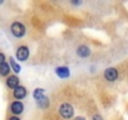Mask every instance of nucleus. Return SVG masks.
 Returning <instances> with one entry per match:
<instances>
[{
  "label": "nucleus",
  "mask_w": 128,
  "mask_h": 120,
  "mask_svg": "<svg viewBox=\"0 0 128 120\" xmlns=\"http://www.w3.org/2000/svg\"><path fill=\"white\" fill-rule=\"evenodd\" d=\"M10 33L13 34V36L20 39V38H23V36L25 35L26 28H25V25H24L23 23H20V21H14V23H12V25H10Z\"/></svg>",
  "instance_id": "nucleus-1"
},
{
  "label": "nucleus",
  "mask_w": 128,
  "mask_h": 120,
  "mask_svg": "<svg viewBox=\"0 0 128 120\" xmlns=\"http://www.w3.org/2000/svg\"><path fill=\"white\" fill-rule=\"evenodd\" d=\"M59 114L64 119H72L74 116V108L69 103H64L59 106Z\"/></svg>",
  "instance_id": "nucleus-2"
},
{
  "label": "nucleus",
  "mask_w": 128,
  "mask_h": 120,
  "mask_svg": "<svg viewBox=\"0 0 128 120\" xmlns=\"http://www.w3.org/2000/svg\"><path fill=\"white\" fill-rule=\"evenodd\" d=\"M23 111H24V104L20 100H14V101L10 103V105H9V113L12 115L19 116L20 114H23Z\"/></svg>",
  "instance_id": "nucleus-3"
},
{
  "label": "nucleus",
  "mask_w": 128,
  "mask_h": 120,
  "mask_svg": "<svg viewBox=\"0 0 128 120\" xmlns=\"http://www.w3.org/2000/svg\"><path fill=\"white\" fill-rule=\"evenodd\" d=\"M29 48L26 45H20L16 48V51H15V56L16 59L19 60V61H26L28 58H29Z\"/></svg>",
  "instance_id": "nucleus-4"
},
{
  "label": "nucleus",
  "mask_w": 128,
  "mask_h": 120,
  "mask_svg": "<svg viewBox=\"0 0 128 120\" xmlns=\"http://www.w3.org/2000/svg\"><path fill=\"white\" fill-rule=\"evenodd\" d=\"M5 85H6V88L8 89H10V90H14V89H16L18 86H20V80H19V78L16 76V75H9L8 78H6V80H5Z\"/></svg>",
  "instance_id": "nucleus-5"
},
{
  "label": "nucleus",
  "mask_w": 128,
  "mask_h": 120,
  "mask_svg": "<svg viewBox=\"0 0 128 120\" xmlns=\"http://www.w3.org/2000/svg\"><path fill=\"white\" fill-rule=\"evenodd\" d=\"M103 75H104V79L107 81L113 83V81H116L118 79V70L116 68H108V69L104 70V74Z\"/></svg>",
  "instance_id": "nucleus-6"
},
{
  "label": "nucleus",
  "mask_w": 128,
  "mask_h": 120,
  "mask_svg": "<svg viewBox=\"0 0 128 120\" xmlns=\"http://www.w3.org/2000/svg\"><path fill=\"white\" fill-rule=\"evenodd\" d=\"M26 95H28V90H26V88L23 86V85H20V86H18L16 89L13 90V98H14L15 100H20V101H22Z\"/></svg>",
  "instance_id": "nucleus-7"
},
{
  "label": "nucleus",
  "mask_w": 128,
  "mask_h": 120,
  "mask_svg": "<svg viewBox=\"0 0 128 120\" xmlns=\"http://www.w3.org/2000/svg\"><path fill=\"white\" fill-rule=\"evenodd\" d=\"M55 74L56 76H59L60 79H67L70 76V70L67 66H58L55 69Z\"/></svg>",
  "instance_id": "nucleus-8"
},
{
  "label": "nucleus",
  "mask_w": 128,
  "mask_h": 120,
  "mask_svg": "<svg viewBox=\"0 0 128 120\" xmlns=\"http://www.w3.org/2000/svg\"><path fill=\"white\" fill-rule=\"evenodd\" d=\"M77 54H78V56H80V58H88V56L90 55V49H89L87 45H80V46H78V49H77Z\"/></svg>",
  "instance_id": "nucleus-9"
},
{
  "label": "nucleus",
  "mask_w": 128,
  "mask_h": 120,
  "mask_svg": "<svg viewBox=\"0 0 128 120\" xmlns=\"http://www.w3.org/2000/svg\"><path fill=\"white\" fill-rule=\"evenodd\" d=\"M12 68L9 65V63H4L3 65H0V76L2 78H8L10 75Z\"/></svg>",
  "instance_id": "nucleus-10"
},
{
  "label": "nucleus",
  "mask_w": 128,
  "mask_h": 120,
  "mask_svg": "<svg viewBox=\"0 0 128 120\" xmlns=\"http://www.w3.org/2000/svg\"><path fill=\"white\" fill-rule=\"evenodd\" d=\"M9 65H10L12 70H13L15 74H19V73H20L22 68H20V65H19L16 61H15V59H14L13 56H10V58H9Z\"/></svg>",
  "instance_id": "nucleus-11"
},
{
  "label": "nucleus",
  "mask_w": 128,
  "mask_h": 120,
  "mask_svg": "<svg viewBox=\"0 0 128 120\" xmlns=\"http://www.w3.org/2000/svg\"><path fill=\"white\" fill-rule=\"evenodd\" d=\"M36 104H38V106L40 108V109H46V108H49V105H50V101H49V99L44 95L42 99H39L38 101H36Z\"/></svg>",
  "instance_id": "nucleus-12"
},
{
  "label": "nucleus",
  "mask_w": 128,
  "mask_h": 120,
  "mask_svg": "<svg viewBox=\"0 0 128 120\" xmlns=\"http://www.w3.org/2000/svg\"><path fill=\"white\" fill-rule=\"evenodd\" d=\"M44 89H42V88H36L35 90H34V93H33V98L38 101L39 99H42L43 96H44Z\"/></svg>",
  "instance_id": "nucleus-13"
},
{
  "label": "nucleus",
  "mask_w": 128,
  "mask_h": 120,
  "mask_svg": "<svg viewBox=\"0 0 128 120\" xmlns=\"http://www.w3.org/2000/svg\"><path fill=\"white\" fill-rule=\"evenodd\" d=\"M5 60H6V56H5V54H4L3 51H0V65H3L4 63H6Z\"/></svg>",
  "instance_id": "nucleus-14"
},
{
  "label": "nucleus",
  "mask_w": 128,
  "mask_h": 120,
  "mask_svg": "<svg viewBox=\"0 0 128 120\" xmlns=\"http://www.w3.org/2000/svg\"><path fill=\"white\" fill-rule=\"evenodd\" d=\"M92 120H103V118H102V115H99V114H94V115L92 116Z\"/></svg>",
  "instance_id": "nucleus-15"
},
{
  "label": "nucleus",
  "mask_w": 128,
  "mask_h": 120,
  "mask_svg": "<svg viewBox=\"0 0 128 120\" xmlns=\"http://www.w3.org/2000/svg\"><path fill=\"white\" fill-rule=\"evenodd\" d=\"M6 120H20V118L19 116H15V115H9Z\"/></svg>",
  "instance_id": "nucleus-16"
},
{
  "label": "nucleus",
  "mask_w": 128,
  "mask_h": 120,
  "mask_svg": "<svg viewBox=\"0 0 128 120\" xmlns=\"http://www.w3.org/2000/svg\"><path fill=\"white\" fill-rule=\"evenodd\" d=\"M74 120H86V118H83V116H77Z\"/></svg>",
  "instance_id": "nucleus-17"
},
{
  "label": "nucleus",
  "mask_w": 128,
  "mask_h": 120,
  "mask_svg": "<svg viewBox=\"0 0 128 120\" xmlns=\"http://www.w3.org/2000/svg\"><path fill=\"white\" fill-rule=\"evenodd\" d=\"M72 4H73V5H80V4H82V1H73Z\"/></svg>",
  "instance_id": "nucleus-18"
}]
</instances>
